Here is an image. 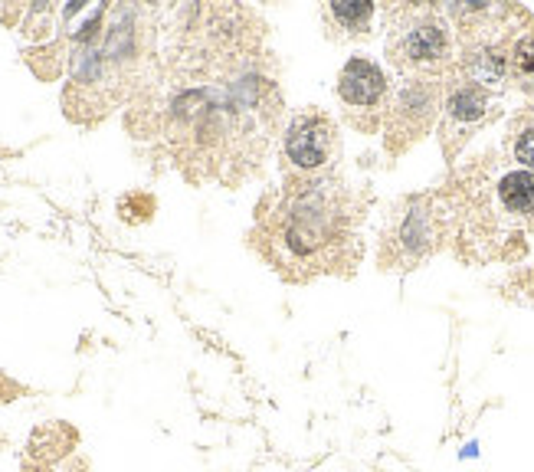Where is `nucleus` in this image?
<instances>
[{
  "mask_svg": "<svg viewBox=\"0 0 534 472\" xmlns=\"http://www.w3.org/2000/svg\"><path fill=\"white\" fill-rule=\"evenodd\" d=\"M259 246L289 279L341 273L361 256L358 210L328 174L289 177L259 220Z\"/></svg>",
  "mask_w": 534,
  "mask_h": 472,
  "instance_id": "obj_1",
  "label": "nucleus"
},
{
  "mask_svg": "<svg viewBox=\"0 0 534 472\" xmlns=\"http://www.w3.org/2000/svg\"><path fill=\"white\" fill-rule=\"evenodd\" d=\"M338 151V135L331 118L322 112H302L292 118L282 138V155L299 177H318L331 168Z\"/></svg>",
  "mask_w": 534,
  "mask_h": 472,
  "instance_id": "obj_2",
  "label": "nucleus"
},
{
  "mask_svg": "<svg viewBox=\"0 0 534 472\" xmlns=\"http://www.w3.org/2000/svg\"><path fill=\"white\" fill-rule=\"evenodd\" d=\"M338 96L351 112H381V105L387 99L384 69L364 56L348 59L338 76Z\"/></svg>",
  "mask_w": 534,
  "mask_h": 472,
  "instance_id": "obj_3",
  "label": "nucleus"
},
{
  "mask_svg": "<svg viewBox=\"0 0 534 472\" xmlns=\"http://www.w3.org/2000/svg\"><path fill=\"white\" fill-rule=\"evenodd\" d=\"M394 56L400 66H410V69L439 66L449 56V33L439 20L420 17L417 23H410V27L400 33Z\"/></svg>",
  "mask_w": 534,
  "mask_h": 472,
  "instance_id": "obj_4",
  "label": "nucleus"
},
{
  "mask_svg": "<svg viewBox=\"0 0 534 472\" xmlns=\"http://www.w3.org/2000/svg\"><path fill=\"white\" fill-rule=\"evenodd\" d=\"M485 112H489V92L472 86V82H462V86H456L453 92H449L446 99V122L453 128H472L479 125Z\"/></svg>",
  "mask_w": 534,
  "mask_h": 472,
  "instance_id": "obj_5",
  "label": "nucleus"
},
{
  "mask_svg": "<svg viewBox=\"0 0 534 472\" xmlns=\"http://www.w3.org/2000/svg\"><path fill=\"white\" fill-rule=\"evenodd\" d=\"M498 200L512 217H534V174L531 171H512L498 181Z\"/></svg>",
  "mask_w": 534,
  "mask_h": 472,
  "instance_id": "obj_6",
  "label": "nucleus"
},
{
  "mask_svg": "<svg viewBox=\"0 0 534 472\" xmlns=\"http://www.w3.org/2000/svg\"><path fill=\"white\" fill-rule=\"evenodd\" d=\"M433 243V230H430V217H426V210H420L417 204L410 207V214L403 217L400 230H397V246L403 256L417 259L426 246Z\"/></svg>",
  "mask_w": 534,
  "mask_h": 472,
  "instance_id": "obj_7",
  "label": "nucleus"
},
{
  "mask_svg": "<svg viewBox=\"0 0 534 472\" xmlns=\"http://www.w3.org/2000/svg\"><path fill=\"white\" fill-rule=\"evenodd\" d=\"M508 66H512V76L518 79V86L534 92V37L515 43L512 56H508Z\"/></svg>",
  "mask_w": 534,
  "mask_h": 472,
  "instance_id": "obj_8",
  "label": "nucleus"
},
{
  "mask_svg": "<svg viewBox=\"0 0 534 472\" xmlns=\"http://www.w3.org/2000/svg\"><path fill=\"white\" fill-rule=\"evenodd\" d=\"M328 14L331 20H338L344 30H367V23L374 17V7L364 4V0H358V4H354V0H344V4H331Z\"/></svg>",
  "mask_w": 534,
  "mask_h": 472,
  "instance_id": "obj_9",
  "label": "nucleus"
},
{
  "mask_svg": "<svg viewBox=\"0 0 534 472\" xmlns=\"http://www.w3.org/2000/svg\"><path fill=\"white\" fill-rule=\"evenodd\" d=\"M515 158L525 164V171H534V125L521 128L515 138Z\"/></svg>",
  "mask_w": 534,
  "mask_h": 472,
  "instance_id": "obj_10",
  "label": "nucleus"
}]
</instances>
